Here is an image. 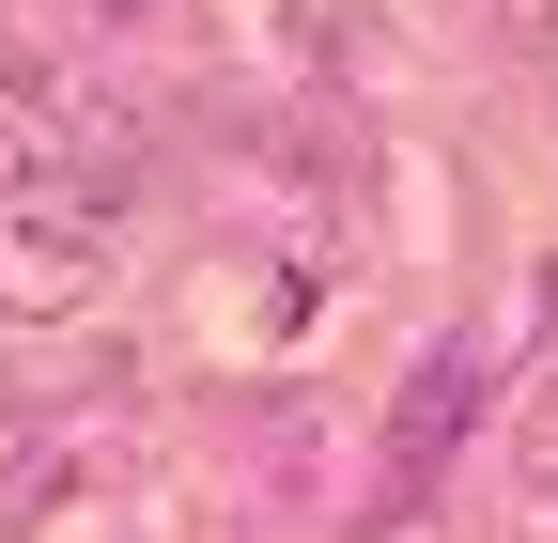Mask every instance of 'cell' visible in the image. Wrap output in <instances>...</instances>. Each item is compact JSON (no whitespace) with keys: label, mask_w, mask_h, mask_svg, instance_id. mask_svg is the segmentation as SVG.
<instances>
[{"label":"cell","mask_w":558,"mask_h":543,"mask_svg":"<svg viewBox=\"0 0 558 543\" xmlns=\"http://www.w3.org/2000/svg\"><path fill=\"white\" fill-rule=\"evenodd\" d=\"M279 47H295L311 79H357L373 62V0H279Z\"/></svg>","instance_id":"3957f363"},{"label":"cell","mask_w":558,"mask_h":543,"mask_svg":"<svg viewBox=\"0 0 558 543\" xmlns=\"http://www.w3.org/2000/svg\"><path fill=\"white\" fill-rule=\"evenodd\" d=\"M47 124H78V79H62V47H0V156L47 141Z\"/></svg>","instance_id":"7a4b0ae2"},{"label":"cell","mask_w":558,"mask_h":543,"mask_svg":"<svg viewBox=\"0 0 558 543\" xmlns=\"http://www.w3.org/2000/svg\"><path fill=\"white\" fill-rule=\"evenodd\" d=\"M32 512H47V450H32V466H0V543H16Z\"/></svg>","instance_id":"8992f818"},{"label":"cell","mask_w":558,"mask_h":543,"mask_svg":"<svg viewBox=\"0 0 558 543\" xmlns=\"http://www.w3.org/2000/svg\"><path fill=\"white\" fill-rule=\"evenodd\" d=\"M78 32H171V0H62Z\"/></svg>","instance_id":"5b68a950"},{"label":"cell","mask_w":558,"mask_h":543,"mask_svg":"<svg viewBox=\"0 0 558 543\" xmlns=\"http://www.w3.org/2000/svg\"><path fill=\"white\" fill-rule=\"evenodd\" d=\"M527 62H543V79H558V16H543V32H527Z\"/></svg>","instance_id":"52a82bcc"},{"label":"cell","mask_w":558,"mask_h":543,"mask_svg":"<svg viewBox=\"0 0 558 543\" xmlns=\"http://www.w3.org/2000/svg\"><path fill=\"white\" fill-rule=\"evenodd\" d=\"M465 403H481V358H435V373L403 388V482H418V466H435V450L465 435Z\"/></svg>","instance_id":"277c9868"},{"label":"cell","mask_w":558,"mask_h":543,"mask_svg":"<svg viewBox=\"0 0 558 543\" xmlns=\"http://www.w3.org/2000/svg\"><path fill=\"white\" fill-rule=\"evenodd\" d=\"M109 295V249L62 218H0V326H78Z\"/></svg>","instance_id":"6da1fadb"}]
</instances>
